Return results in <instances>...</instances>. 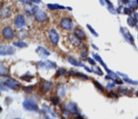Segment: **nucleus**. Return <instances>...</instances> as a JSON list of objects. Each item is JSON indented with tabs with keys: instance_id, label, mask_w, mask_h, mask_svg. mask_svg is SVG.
I'll list each match as a JSON object with an SVG mask.
<instances>
[{
	"instance_id": "nucleus-1",
	"label": "nucleus",
	"mask_w": 138,
	"mask_h": 119,
	"mask_svg": "<svg viewBox=\"0 0 138 119\" xmlns=\"http://www.w3.org/2000/svg\"><path fill=\"white\" fill-rule=\"evenodd\" d=\"M23 106L25 110L29 112H37L39 111L38 105L34 99L27 98L23 102Z\"/></svg>"
},
{
	"instance_id": "nucleus-2",
	"label": "nucleus",
	"mask_w": 138,
	"mask_h": 119,
	"mask_svg": "<svg viewBox=\"0 0 138 119\" xmlns=\"http://www.w3.org/2000/svg\"><path fill=\"white\" fill-rule=\"evenodd\" d=\"M37 67L42 70H49V69H55L57 64L55 62L49 60L45 61H40L37 63Z\"/></svg>"
},
{
	"instance_id": "nucleus-3",
	"label": "nucleus",
	"mask_w": 138,
	"mask_h": 119,
	"mask_svg": "<svg viewBox=\"0 0 138 119\" xmlns=\"http://www.w3.org/2000/svg\"><path fill=\"white\" fill-rule=\"evenodd\" d=\"M16 49L12 46L7 45H1L0 46V54L1 55H10L15 54Z\"/></svg>"
},
{
	"instance_id": "nucleus-4",
	"label": "nucleus",
	"mask_w": 138,
	"mask_h": 119,
	"mask_svg": "<svg viewBox=\"0 0 138 119\" xmlns=\"http://www.w3.org/2000/svg\"><path fill=\"white\" fill-rule=\"evenodd\" d=\"M4 84L6 87L15 91L19 90L20 88L21 87V84L18 81L12 78H8V79H6L4 83Z\"/></svg>"
},
{
	"instance_id": "nucleus-5",
	"label": "nucleus",
	"mask_w": 138,
	"mask_h": 119,
	"mask_svg": "<svg viewBox=\"0 0 138 119\" xmlns=\"http://www.w3.org/2000/svg\"><path fill=\"white\" fill-rule=\"evenodd\" d=\"M33 14H34L35 19L39 22H44L48 18V16L45 13L38 8L36 10Z\"/></svg>"
},
{
	"instance_id": "nucleus-6",
	"label": "nucleus",
	"mask_w": 138,
	"mask_h": 119,
	"mask_svg": "<svg viewBox=\"0 0 138 119\" xmlns=\"http://www.w3.org/2000/svg\"><path fill=\"white\" fill-rule=\"evenodd\" d=\"M60 25L61 27L67 30H70L73 28V24L72 20L69 18H64L60 21Z\"/></svg>"
},
{
	"instance_id": "nucleus-7",
	"label": "nucleus",
	"mask_w": 138,
	"mask_h": 119,
	"mask_svg": "<svg viewBox=\"0 0 138 119\" xmlns=\"http://www.w3.org/2000/svg\"><path fill=\"white\" fill-rule=\"evenodd\" d=\"M2 35L6 39H11L14 37V31L11 27L7 26L3 30Z\"/></svg>"
},
{
	"instance_id": "nucleus-8",
	"label": "nucleus",
	"mask_w": 138,
	"mask_h": 119,
	"mask_svg": "<svg viewBox=\"0 0 138 119\" xmlns=\"http://www.w3.org/2000/svg\"><path fill=\"white\" fill-rule=\"evenodd\" d=\"M53 88V83L51 82L44 81L40 86V90L43 92L46 93L51 91Z\"/></svg>"
},
{
	"instance_id": "nucleus-9",
	"label": "nucleus",
	"mask_w": 138,
	"mask_h": 119,
	"mask_svg": "<svg viewBox=\"0 0 138 119\" xmlns=\"http://www.w3.org/2000/svg\"><path fill=\"white\" fill-rule=\"evenodd\" d=\"M49 36L50 41H51L53 45H57L58 44L59 41V36L55 30H50L49 32Z\"/></svg>"
},
{
	"instance_id": "nucleus-10",
	"label": "nucleus",
	"mask_w": 138,
	"mask_h": 119,
	"mask_svg": "<svg viewBox=\"0 0 138 119\" xmlns=\"http://www.w3.org/2000/svg\"><path fill=\"white\" fill-rule=\"evenodd\" d=\"M36 52L39 57L42 59H46L49 55H50L49 51H47L45 48L41 47V46L37 47V48L36 49Z\"/></svg>"
},
{
	"instance_id": "nucleus-11",
	"label": "nucleus",
	"mask_w": 138,
	"mask_h": 119,
	"mask_svg": "<svg viewBox=\"0 0 138 119\" xmlns=\"http://www.w3.org/2000/svg\"><path fill=\"white\" fill-rule=\"evenodd\" d=\"M68 39L70 42L75 47H78L81 44V40L79 39L76 35L74 34H70L68 36Z\"/></svg>"
},
{
	"instance_id": "nucleus-12",
	"label": "nucleus",
	"mask_w": 138,
	"mask_h": 119,
	"mask_svg": "<svg viewBox=\"0 0 138 119\" xmlns=\"http://www.w3.org/2000/svg\"><path fill=\"white\" fill-rule=\"evenodd\" d=\"M66 108L69 112H70L71 113L75 114H80L79 111L78 110V106L76 103L74 102H70L66 106Z\"/></svg>"
},
{
	"instance_id": "nucleus-13",
	"label": "nucleus",
	"mask_w": 138,
	"mask_h": 119,
	"mask_svg": "<svg viewBox=\"0 0 138 119\" xmlns=\"http://www.w3.org/2000/svg\"><path fill=\"white\" fill-rule=\"evenodd\" d=\"M15 24L17 28H22L25 25V19L22 15H18L17 16L15 19Z\"/></svg>"
},
{
	"instance_id": "nucleus-14",
	"label": "nucleus",
	"mask_w": 138,
	"mask_h": 119,
	"mask_svg": "<svg viewBox=\"0 0 138 119\" xmlns=\"http://www.w3.org/2000/svg\"><path fill=\"white\" fill-rule=\"evenodd\" d=\"M56 92L59 97H63L65 95L66 87L65 85L62 83L58 85L56 88Z\"/></svg>"
},
{
	"instance_id": "nucleus-15",
	"label": "nucleus",
	"mask_w": 138,
	"mask_h": 119,
	"mask_svg": "<svg viewBox=\"0 0 138 119\" xmlns=\"http://www.w3.org/2000/svg\"><path fill=\"white\" fill-rule=\"evenodd\" d=\"M92 55H93V57H94V58L98 62H99L100 63V64L102 65L104 68H105V69L106 70V71H107V73H109V72L111 71V70H109V69L107 68L106 65L105 64V63L104 62L102 59L101 58V57H100V55H99L98 54H96V53L95 54L92 53Z\"/></svg>"
},
{
	"instance_id": "nucleus-16",
	"label": "nucleus",
	"mask_w": 138,
	"mask_h": 119,
	"mask_svg": "<svg viewBox=\"0 0 138 119\" xmlns=\"http://www.w3.org/2000/svg\"><path fill=\"white\" fill-rule=\"evenodd\" d=\"M74 34L81 40H85L86 38L85 33L79 29H76L74 30Z\"/></svg>"
},
{
	"instance_id": "nucleus-17",
	"label": "nucleus",
	"mask_w": 138,
	"mask_h": 119,
	"mask_svg": "<svg viewBox=\"0 0 138 119\" xmlns=\"http://www.w3.org/2000/svg\"><path fill=\"white\" fill-rule=\"evenodd\" d=\"M87 51H88V49H87V46L83 44L80 49V54L82 59H86L87 58Z\"/></svg>"
},
{
	"instance_id": "nucleus-18",
	"label": "nucleus",
	"mask_w": 138,
	"mask_h": 119,
	"mask_svg": "<svg viewBox=\"0 0 138 119\" xmlns=\"http://www.w3.org/2000/svg\"><path fill=\"white\" fill-rule=\"evenodd\" d=\"M70 74L71 75L73 76H76L78 78H82V79H84V80H88V77L86 75H84V74L80 73V72H76L75 71H70Z\"/></svg>"
},
{
	"instance_id": "nucleus-19",
	"label": "nucleus",
	"mask_w": 138,
	"mask_h": 119,
	"mask_svg": "<svg viewBox=\"0 0 138 119\" xmlns=\"http://www.w3.org/2000/svg\"><path fill=\"white\" fill-rule=\"evenodd\" d=\"M68 61L71 64L73 65H75V66H76V67H85V64H84L83 63L77 61L75 59H74L72 57L69 58Z\"/></svg>"
},
{
	"instance_id": "nucleus-20",
	"label": "nucleus",
	"mask_w": 138,
	"mask_h": 119,
	"mask_svg": "<svg viewBox=\"0 0 138 119\" xmlns=\"http://www.w3.org/2000/svg\"><path fill=\"white\" fill-rule=\"evenodd\" d=\"M48 7L50 10H57V9H65L64 6L59 5L58 4H48Z\"/></svg>"
},
{
	"instance_id": "nucleus-21",
	"label": "nucleus",
	"mask_w": 138,
	"mask_h": 119,
	"mask_svg": "<svg viewBox=\"0 0 138 119\" xmlns=\"http://www.w3.org/2000/svg\"><path fill=\"white\" fill-rule=\"evenodd\" d=\"M34 76L31 75H28V74H25L24 75L20 77L22 80L27 82H31L32 79L34 78Z\"/></svg>"
},
{
	"instance_id": "nucleus-22",
	"label": "nucleus",
	"mask_w": 138,
	"mask_h": 119,
	"mask_svg": "<svg viewBox=\"0 0 138 119\" xmlns=\"http://www.w3.org/2000/svg\"><path fill=\"white\" fill-rule=\"evenodd\" d=\"M13 45H14L15 46H16V47H17L19 48H25L28 47L27 44H26L24 41H22L14 42L13 43Z\"/></svg>"
},
{
	"instance_id": "nucleus-23",
	"label": "nucleus",
	"mask_w": 138,
	"mask_h": 119,
	"mask_svg": "<svg viewBox=\"0 0 138 119\" xmlns=\"http://www.w3.org/2000/svg\"><path fill=\"white\" fill-rule=\"evenodd\" d=\"M28 35V32L26 30L23 29L22 30L19 31L18 33V37L19 39H23L26 37Z\"/></svg>"
},
{
	"instance_id": "nucleus-24",
	"label": "nucleus",
	"mask_w": 138,
	"mask_h": 119,
	"mask_svg": "<svg viewBox=\"0 0 138 119\" xmlns=\"http://www.w3.org/2000/svg\"><path fill=\"white\" fill-rule=\"evenodd\" d=\"M22 90H23V91H24L25 93H31L33 90V86L29 85L26 86V87H23Z\"/></svg>"
},
{
	"instance_id": "nucleus-25",
	"label": "nucleus",
	"mask_w": 138,
	"mask_h": 119,
	"mask_svg": "<svg viewBox=\"0 0 138 119\" xmlns=\"http://www.w3.org/2000/svg\"><path fill=\"white\" fill-rule=\"evenodd\" d=\"M66 73H67V71L65 69L60 68L57 70L56 74L57 77H59V76H60L65 75L66 74Z\"/></svg>"
},
{
	"instance_id": "nucleus-26",
	"label": "nucleus",
	"mask_w": 138,
	"mask_h": 119,
	"mask_svg": "<svg viewBox=\"0 0 138 119\" xmlns=\"http://www.w3.org/2000/svg\"><path fill=\"white\" fill-rule=\"evenodd\" d=\"M124 34L125 35V37H126V39L127 40H129V41L132 44H134V40L132 38V36L130 35V34L129 33V32H128V30L127 31H123Z\"/></svg>"
},
{
	"instance_id": "nucleus-27",
	"label": "nucleus",
	"mask_w": 138,
	"mask_h": 119,
	"mask_svg": "<svg viewBox=\"0 0 138 119\" xmlns=\"http://www.w3.org/2000/svg\"><path fill=\"white\" fill-rule=\"evenodd\" d=\"M92 70L93 72H94L95 74H96L97 75H100V76L103 75V72L102 71V70H101V69L99 67H98V66L95 65V67H93Z\"/></svg>"
},
{
	"instance_id": "nucleus-28",
	"label": "nucleus",
	"mask_w": 138,
	"mask_h": 119,
	"mask_svg": "<svg viewBox=\"0 0 138 119\" xmlns=\"http://www.w3.org/2000/svg\"><path fill=\"white\" fill-rule=\"evenodd\" d=\"M93 83L95 85L96 88L100 92H103L104 91V88L102 84H100L97 81H93Z\"/></svg>"
},
{
	"instance_id": "nucleus-29",
	"label": "nucleus",
	"mask_w": 138,
	"mask_h": 119,
	"mask_svg": "<svg viewBox=\"0 0 138 119\" xmlns=\"http://www.w3.org/2000/svg\"><path fill=\"white\" fill-rule=\"evenodd\" d=\"M50 101L52 102L53 105L56 106L59 103V98L58 97H52L50 99Z\"/></svg>"
},
{
	"instance_id": "nucleus-30",
	"label": "nucleus",
	"mask_w": 138,
	"mask_h": 119,
	"mask_svg": "<svg viewBox=\"0 0 138 119\" xmlns=\"http://www.w3.org/2000/svg\"><path fill=\"white\" fill-rule=\"evenodd\" d=\"M107 97L110 98H118V96L115 92L111 91L109 92L108 93H107Z\"/></svg>"
},
{
	"instance_id": "nucleus-31",
	"label": "nucleus",
	"mask_w": 138,
	"mask_h": 119,
	"mask_svg": "<svg viewBox=\"0 0 138 119\" xmlns=\"http://www.w3.org/2000/svg\"><path fill=\"white\" fill-rule=\"evenodd\" d=\"M124 80L126 82L128 83H130V84H134V85H137L138 84V81H133V80H132V79L128 78H124Z\"/></svg>"
},
{
	"instance_id": "nucleus-32",
	"label": "nucleus",
	"mask_w": 138,
	"mask_h": 119,
	"mask_svg": "<svg viewBox=\"0 0 138 119\" xmlns=\"http://www.w3.org/2000/svg\"><path fill=\"white\" fill-rule=\"evenodd\" d=\"M7 74V69L2 64L1 65V75L4 76Z\"/></svg>"
},
{
	"instance_id": "nucleus-33",
	"label": "nucleus",
	"mask_w": 138,
	"mask_h": 119,
	"mask_svg": "<svg viewBox=\"0 0 138 119\" xmlns=\"http://www.w3.org/2000/svg\"><path fill=\"white\" fill-rule=\"evenodd\" d=\"M87 28H88V29H89V30L90 31V32H91L94 35L96 36V37H98V34L95 31V30H94V29L91 27V26L90 25H89V24H87Z\"/></svg>"
},
{
	"instance_id": "nucleus-34",
	"label": "nucleus",
	"mask_w": 138,
	"mask_h": 119,
	"mask_svg": "<svg viewBox=\"0 0 138 119\" xmlns=\"http://www.w3.org/2000/svg\"><path fill=\"white\" fill-rule=\"evenodd\" d=\"M114 82L117 84H122L123 83V82L122 81V79L118 77H117L115 80H114Z\"/></svg>"
},
{
	"instance_id": "nucleus-35",
	"label": "nucleus",
	"mask_w": 138,
	"mask_h": 119,
	"mask_svg": "<svg viewBox=\"0 0 138 119\" xmlns=\"http://www.w3.org/2000/svg\"><path fill=\"white\" fill-rule=\"evenodd\" d=\"M114 87H115V84H114V83H109L106 85V88L107 89H111L113 88Z\"/></svg>"
},
{
	"instance_id": "nucleus-36",
	"label": "nucleus",
	"mask_w": 138,
	"mask_h": 119,
	"mask_svg": "<svg viewBox=\"0 0 138 119\" xmlns=\"http://www.w3.org/2000/svg\"><path fill=\"white\" fill-rule=\"evenodd\" d=\"M87 60H88L89 62L92 65H95L96 64V62H95V61L93 60V59H92L91 58H87Z\"/></svg>"
},
{
	"instance_id": "nucleus-37",
	"label": "nucleus",
	"mask_w": 138,
	"mask_h": 119,
	"mask_svg": "<svg viewBox=\"0 0 138 119\" xmlns=\"http://www.w3.org/2000/svg\"><path fill=\"white\" fill-rule=\"evenodd\" d=\"M128 22H129V25H131V26H133L134 25V20L132 18H129V20H128Z\"/></svg>"
},
{
	"instance_id": "nucleus-38",
	"label": "nucleus",
	"mask_w": 138,
	"mask_h": 119,
	"mask_svg": "<svg viewBox=\"0 0 138 119\" xmlns=\"http://www.w3.org/2000/svg\"><path fill=\"white\" fill-rule=\"evenodd\" d=\"M6 86L4 84V86H3L2 84H1V87H0V88H1V90H4V91H8V89L5 87Z\"/></svg>"
},
{
	"instance_id": "nucleus-39",
	"label": "nucleus",
	"mask_w": 138,
	"mask_h": 119,
	"mask_svg": "<svg viewBox=\"0 0 138 119\" xmlns=\"http://www.w3.org/2000/svg\"><path fill=\"white\" fill-rule=\"evenodd\" d=\"M124 12L127 15H131V11L129 9H127V8L125 9Z\"/></svg>"
},
{
	"instance_id": "nucleus-40",
	"label": "nucleus",
	"mask_w": 138,
	"mask_h": 119,
	"mask_svg": "<svg viewBox=\"0 0 138 119\" xmlns=\"http://www.w3.org/2000/svg\"><path fill=\"white\" fill-rule=\"evenodd\" d=\"M84 68H85V69H86V71H88L89 72H92L93 71H92V70H91V69H90L89 67H85Z\"/></svg>"
},
{
	"instance_id": "nucleus-41",
	"label": "nucleus",
	"mask_w": 138,
	"mask_h": 119,
	"mask_svg": "<svg viewBox=\"0 0 138 119\" xmlns=\"http://www.w3.org/2000/svg\"><path fill=\"white\" fill-rule=\"evenodd\" d=\"M100 1V2L101 4H102V5H104V0H99Z\"/></svg>"
},
{
	"instance_id": "nucleus-42",
	"label": "nucleus",
	"mask_w": 138,
	"mask_h": 119,
	"mask_svg": "<svg viewBox=\"0 0 138 119\" xmlns=\"http://www.w3.org/2000/svg\"><path fill=\"white\" fill-rule=\"evenodd\" d=\"M92 46H93V47H94V48H95V49H97V50H98V48L96 47V46H95V45H94L93 44H92Z\"/></svg>"
},
{
	"instance_id": "nucleus-43",
	"label": "nucleus",
	"mask_w": 138,
	"mask_h": 119,
	"mask_svg": "<svg viewBox=\"0 0 138 119\" xmlns=\"http://www.w3.org/2000/svg\"><path fill=\"white\" fill-rule=\"evenodd\" d=\"M19 1L20 2H23V3H26L25 0H19Z\"/></svg>"
},
{
	"instance_id": "nucleus-44",
	"label": "nucleus",
	"mask_w": 138,
	"mask_h": 119,
	"mask_svg": "<svg viewBox=\"0 0 138 119\" xmlns=\"http://www.w3.org/2000/svg\"><path fill=\"white\" fill-rule=\"evenodd\" d=\"M136 95H137V96L138 97V91L136 92Z\"/></svg>"
},
{
	"instance_id": "nucleus-45",
	"label": "nucleus",
	"mask_w": 138,
	"mask_h": 119,
	"mask_svg": "<svg viewBox=\"0 0 138 119\" xmlns=\"http://www.w3.org/2000/svg\"></svg>"
}]
</instances>
